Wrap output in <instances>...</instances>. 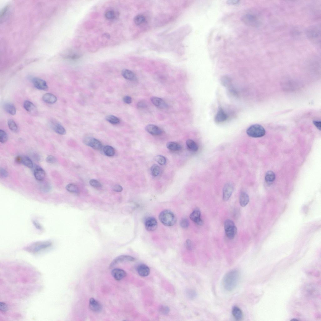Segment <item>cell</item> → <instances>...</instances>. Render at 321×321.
<instances>
[{
    "label": "cell",
    "instance_id": "obj_40",
    "mask_svg": "<svg viewBox=\"0 0 321 321\" xmlns=\"http://www.w3.org/2000/svg\"><path fill=\"white\" fill-rule=\"evenodd\" d=\"M105 17L108 20H113L116 18V13L113 10H108L105 13Z\"/></svg>",
    "mask_w": 321,
    "mask_h": 321
},
{
    "label": "cell",
    "instance_id": "obj_32",
    "mask_svg": "<svg viewBox=\"0 0 321 321\" xmlns=\"http://www.w3.org/2000/svg\"><path fill=\"white\" fill-rule=\"evenodd\" d=\"M106 120L113 125H117L120 122L119 119L115 116L111 115L107 116L106 117Z\"/></svg>",
    "mask_w": 321,
    "mask_h": 321
},
{
    "label": "cell",
    "instance_id": "obj_3",
    "mask_svg": "<svg viewBox=\"0 0 321 321\" xmlns=\"http://www.w3.org/2000/svg\"><path fill=\"white\" fill-rule=\"evenodd\" d=\"M246 132L248 136L253 138L261 137L266 134L265 128L259 124H254L251 126L247 129Z\"/></svg>",
    "mask_w": 321,
    "mask_h": 321
},
{
    "label": "cell",
    "instance_id": "obj_30",
    "mask_svg": "<svg viewBox=\"0 0 321 321\" xmlns=\"http://www.w3.org/2000/svg\"><path fill=\"white\" fill-rule=\"evenodd\" d=\"M166 146L168 149L173 151H178L182 148V147L179 144L174 142H168Z\"/></svg>",
    "mask_w": 321,
    "mask_h": 321
},
{
    "label": "cell",
    "instance_id": "obj_33",
    "mask_svg": "<svg viewBox=\"0 0 321 321\" xmlns=\"http://www.w3.org/2000/svg\"><path fill=\"white\" fill-rule=\"evenodd\" d=\"M66 188L67 190L71 193L78 194L80 192L79 188L74 184H71L67 185Z\"/></svg>",
    "mask_w": 321,
    "mask_h": 321
},
{
    "label": "cell",
    "instance_id": "obj_22",
    "mask_svg": "<svg viewBox=\"0 0 321 321\" xmlns=\"http://www.w3.org/2000/svg\"><path fill=\"white\" fill-rule=\"evenodd\" d=\"M232 314L234 318L237 320L240 321L243 317V314L241 310L239 307L234 306L232 309Z\"/></svg>",
    "mask_w": 321,
    "mask_h": 321
},
{
    "label": "cell",
    "instance_id": "obj_28",
    "mask_svg": "<svg viewBox=\"0 0 321 321\" xmlns=\"http://www.w3.org/2000/svg\"><path fill=\"white\" fill-rule=\"evenodd\" d=\"M186 145L189 150L192 152L198 151L199 147L196 143L192 140L189 139L186 141Z\"/></svg>",
    "mask_w": 321,
    "mask_h": 321
},
{
    "label": "cell",
    "instance_id": "obj_31",
    "mask_svg": "<svg viewBox=\"0 0 321 321\" xmlns=\"http://www.w3.org/2000/svg\"><path fill=\"white\" fill-rule=\"evenodd\" d=\"M103 152L106 156L108 157H112L115 154L114 149L110 146H106L103 148Z\"/></svg>",
    "mask_w": 321,
    "mask_h": 321
},
{
    "label": "cell",
    "instance_id": "obj_41",
    "mask_svg": "<svg viewBox=\"0 0 321 321\" xmlns=\"http://www.w3.org/2000/svg\"><path fill=\"white\" fill-rule=\"evenodd\" d=\"M90 184L92 187L97 189L100 188L102 186L101 184L99 181L94 179L90 180Z\"/></svg>",
    "mask_w": 321,
    "mask_h": 321
},
{
    "label": "cell",
    "instance_id": "obj_18",
    "mask_svg": "<svg viewBox=\"0 0 321 321\" xmlns=\"http://www.w3.org/2000/svg\"><path fill=\"white\" fill-rule=\"evenodd\" d=\"M89 307L92 311L95 312L100 311L102 308L101 304L92 298L90 300Z\"/></svg>",
    "mask_w": 321,
    "mask_h": 321
},
{
    "label": "cell",
    "instance_id": "obj_56",
    "mask_svg": "<svg viewBox=\"0 0 321 321\" xmlns=\"http://www.w3.org/2000/svg\"><path fill=\"white\" fill-rule=\"evenodd\" d=\"M22 156H17L15 159V161L18 164H22Z\"/></svg>",
    "mask_w": 321,
    "mask_h": 321
},
{
    "label": "cell",
    "instance_id": "obj_39",
    "mask_svg": "<svg viewBox=\"0 0 321 321\" xmlns=\"http://www.w3.org/2000/svg\"><path fill=\"white\" fill-rule=\"evenodd\" d=\"M155 161H156L160 165H164L166 163V158L162 155H158L154 158Z\"/></svg>",
    "mask_w": 321,
    "mask_h": 321
},
{
    "label": "cell",
    "instance_id": "obj_20",
    "mask_svg": "<svg viewBox=\"0 0 321 321\" xmlns=\"http://www.w3.org/2000/svg\"><path fill=\"white\" fill-rule=\"evenodd\" d=\"M137 271L139 275L142 277L148 276L150 273L149 268L146 265L143 264L138 266L137 268Z\"/></svg>",
    "mask_w": 321,
    "mask_h": 321
},
{
    "label": "cell",
    "instance_id": "obj_52",
    "mask_svg": "<svg viewBox=\"0 0 321 321\" xmlns=\"http://www.w3.org/2000/svg\"><path fill=\"white\" fill-rule=\"evenodd\" d=\"M147 106L146 102L143 101L139 102L137 104V107L138 108H146Z\"/></svg>",
    "mask_w": 321,
    "mask_h": 321
},
{
    "label": "cell",
    "instance_id": "obj_10",
    "mask_svg": "<svg viewBox=\"0 0 321 321\" xmlns=\"http://www.w3.org/2000/svg\"><path fill=\"white\" fill-rule=\"evenodd\" d=\"M32 82L34 87L38 90H46L48 89V86L46 82L43 79L37 77L32 79Z\"/></svg>",
    "mask_w": 321,
    "mask_h": 321
},
{
    "label": "cell",
    "instance_id": "obj_34",
    "mask_svg": "<svg viewBox=\"0 0 321 321\" xmlns=\"http://www.w3.org/2000/svg\"><path fill=\"white\" fill-rule=\"evenodd\" d=\"M22 164L29 168H32L33 164L32 160L27 156H23Z\"/></svg>",
    "mask_w": 321,
    "mask_h": 321
},
{
    "label": "cell",
    "instance_id": "obj_58",
    "mask_svg": "<svg viewBox=\"0 0 321 321\" xmlns=\"http://www.w3.org/2000/svg\"><path fill=\"white\" fill-rule=\"evenodd\" d=\"M297 320V321L298 320H297V319H292V320Z\"/></svg>",
    "mask_w": 321,
    "mask_h": 321
},
{
    "label": "cell",
    "instance_id": "obj_49",
    "mask_svg": "<svg viewBox=\"0 0 321 321\" xmlns=\"http://www.w3.org/2000/svg\"><path fill=\"white\" fill-rule=\"evenodd\" d=\"M186 246L188 250H192L193 248L192 243L190 239H188L186 241Z\"/></svg>",
    "mask_w": 321,
    "mask_h": 321
},
{
    "label": "cell",
    "instance_id": "obj_21",
    "mask_svg": "<svg viewBox=\"0 0 321 321\" xmlns=\"http://www.w3.org/2000/svg\"><path fill=\"white\" fill-rule=\"evenodd\" d=\"M23 106L26 110L32 114H35L37 112L35 106L33 103L29 101H25L24 103Z\"/></svg>",
    "mask_w": 321,
    "mask_h": 321
},
{
    "label": "cell",
    "instance_id": "obj_26",
    "mask_svg": "<svg viewBox=\"0 0 321 321\" xmlns=\"http://www.w3.org/2000/svg\"><path fill=\"white\" fill-rule=\"evenodd\" d=\"M53 128L55 132L61 135H64L66 133L65 129L59 123H54Z\"/></svg>",
    "mask_w": 321,
    "mask_h": 321
},
{
    "label": "cell",
    "instance_id": "obj_4",
    "mask_svg": "<svg viewBox=\"0 0 321 321\" xmlns=\"http://www.w3.org/2000/svg\"><path fill=\"white\" fill-rule=\"evenodd\" d=\"M51 245L49 241L36 242L30 245L26 248V250L31 253H36L47 248Z\"/></svg>",
    "mask_w": 321,
    "mask_h": 321
},
{
    "label": "cell",
    "instance_id": "obj_2",
    "mask_svg": "<svg viewBox=\"0 0 321 321\" xmlns=\"http://www.w3.org/2000/svg\"><path fill=\"white\" fill-rule=\"evenodd\" d=\"M159 219L164 226H173L176 222V218L173 212L169 210L162 211L159 215Z\"/></svg>",
    "mask_w": 321,
    "mask_h": 321
},
{
    "label": "cell",
    "instance_id": "obj_14",
    "mask_svg": "<svg viewBox=\"0 0 321 321\" xmlns=\"http://www.w3.org/2000/svg\"><path fill=\"white\" fill-rule=\"evenodd\" d=\"M201 212L199 210H194L190 215V219L195 223L197 224L202 226L203 224V222L200 218Z\"/></svg>",
    "mask_w": 321,
    "mask_h": 321
},
{
    "label": "cell",
    "instance_id": "obj_8",
    "mask_svg": "<svg viewBox=\"0 0 321 321\" xmlns=\"http://www.w3.org/2000/svg\"><path fill=\"white\" fill-rule=\"evenodd\" d=\"M145 227L149 231H153L156 230L158 227V222L153 217H149L145 221Z\"/></svg>",
    "mask_w": 321,
    "mask_h": 321
},
{
    "label": "cell",
    "instance_id": "obj_37",
    "mask_svg": "<svg viewBox=\"0 0 321 321\" xmlns=\"http://www.w3.org/2000/svg\"><path fill=\"white\" fill-rule=\"evenodd\" d=\"M160 168L157 164H154L151 167V172L153 177L157 176L160 173Z\"/></svg>",
    "mask_w": 321,
    "mask_h": 321
},
{
    "label": "cell",
    "instance_id": "obj_57",
    "mask_svg": "<svg viewBox=\"0 0 321 321\" xmlns=\"http://www.w3.org/2000/svg\"><path fill=\"white\" fill-rule=\"evenodd\" d=\"M240 1H227V4L230 5H235L239 4V3Z\"/></svg>",
    "mask_w": 321,
    "mask_h": 321
},
{
    "label": "cell",
    "instance_id": "obj_43",
    "mask_svg": "<svg viewBox=\"0 0 321 321\" xmlns=\"http://www.w3.org/2000/svg\"><path fill=\"white\" fill-rule=\"evenodd\" d=\"M221 80L222 84L225 86L229 85L231 82V79L228 77L227 76L223 77Z\"/></svg>",
    "mask_w": 321,
    "mask_h": 321
},
{
    "label": "cell",
    "instance_id": "obj_55",
    "mask_svg": "<svg viewBox=\"0 0 321 321\" xmlns=\"http://www.w3.org/2000/svg\"><path fill=\"white\" fill-rule=\"evenodd\" d=\"M51 189V187L49 185H44L43 187L42 188V190L44 192H48Z\"/></svg>",
    "mask_w": 321,
    "mask_h": 321
},
{
    "label": "cell",
    "instance_id": "obj_1",
    "mask_svg": "<svg viewBox=\"0 0 321 321\" xmlns=\"http://www.w3.org/2000/svg\"><path fill=\"white\" fill-rule=\"evenodd\" d=\"M240 276V272L237 270H233L226 273L222 281L225 289L228 291L234 290L239 283Z\"/></svg>",
    "mask_w": 321,
    "mask_h": 321
},
{
    "label": "cell",
    "instance_id": "obj_45",
    "mask_svg": "<svg viewBox=\"0 0 321 321\" xmlns=\"http://www.w3.org/2000/svg\"><path fill=\"white\" fill-rule=\"evenodd\" d=\"M159 311L161 314L166 315L169 313L170 312V309L167 307L162 306L159 308Z\"/></svg>",
    "mask_w": 321,
    "mask_h": 321
},
{
    "label": "cell",
    "instance_id": "obj_27",
    "mask_svg": "<svg viewBox=\"0 0 321 321\" xmlns=\"http://www.w3.org/2000/svg\"><path fill=\"white\" fill-rule=\"evenodd\" d=\"M249 201V198L247 194L244 192H242L240 197V203L241 206H246Z\"/></svg>",
    "mask_w": 321,
    "mask_h": 321
},
{
    "label": "cell",
    "instance_id": "obj_11",
    "mask_svg": "<svg viewBox=\"0 0 321 321\" xmlns=\"http://www.w3.org/2000/svg\"><path fill=\"white\" fill-rule=\"evenodd\" d=\"M234 190V186L230 183H228L224 186L223 189V198L224 201H226L229 200Z\"/></svg>",
    "mask_w": 321,
    "mask_h": 321
},
{
    "label": "cell",
    "instance_id": "obj_42",
    "mask_svg": "<svg viewBox=\"0 0 321 321\" xmlns=\"http://www.w3.org/2000/svg\"><path fill=\"white\" fill-rule=\"evenodd\" d=\"M180 225L184 229L188 228L189 226V222L188 219L185 218L181 219L180 222Z\"/></svg>",
    "mask_w": 321,
    "mask_h": 321
},
{
    "label": "cell",
    "instance_id": "obj_16",
    "mask_svg": "<svg viewBox=\"0 0 321 321\" xmlns=\"http://www.w3.org/2000/svg\"><path fill=\"white\" fill-rule=\"evenodd\" d=\"M34 174L35 178L38 181H42L46 176L45 171L39 166H37L35 168Z\"/></svg>",
    "mask_w": 321,
    "mask_h": 321
},
{
    "label": "cell",
    "instance_id": "obj_5",
    "mask_svg": "<svg viewBox=\"0 0 321 321\" xmlns=\"http://www.w3.org/2000/svg\"><path fill=\"white\" fill-rule=\"evenodd\" d=\"M224 229L226 236L231 239H234L237 231V228L234 222L229 219L226 220L224 223Z\"/></svg>",
    "mask_w": 321,
    "mask_h": 321
},
{
    "label": "cell",
    "instance_id": "obj_24",
    "mask_svg": "<svg viewBox=\"0 0 321 321\" xmlns=\"http://www.w3.org/2000/svg\"><path fill=\"white\" fill-rule=\"evenodd\" d=\"M122 75L124 78L129 80L134 81L136 79L135 74L132 71L128 69H123L122 72Z\"/></svg>",
    "mask_w": 321,
    "mask_h": 321
},
{
    "label": "cell",
    "instance_id": "obj_23",
    "mask_svg": "<svg viewBox=\"0 0 321 321\" xmlns=\"http://www.w3.org/2000/svg\"><path fill=\"white\" fill-rule=\"evenodd\" d=\"M42 99L44 102L49 104H53L57 100V98L55 95L49 93L44 94Z\"/></svg>",
    "mask_w": 321,
    "mask_h": 321
},
{
    "label": "cell",
    "instance_id": "obj_51",
    "mask_svg": "<svg viewBox=\"0 0 321 321\" xmlns=\"http://www.w3.org/2000/svg\"><path fill=\"white\" fill-rule=\"evenodd\" d=\"M113 190L116 192H121L123 190L122 186L119 185H116L113 188Z\"/></svg>",
    "mask_w": 321,
    "mask_h": 321
},
{
    "label": "cell",
    "instance_id": "obj_35",
    "mask_svg": "<svg viewBox=\"0 0 321 321\" xmlns=\"http://www.w3.org/2000/svg\"><path fill=\"white\" fill-rule=\"evenodd\" d=\"M8 126L10 130L12 132L16 133L18 131V127L16 123L12 119H10L8 121Z\"/></svg>",
    "mask_w": 321,
    "mask_h": 321
},
{
    "label": "cell",
    "instance_id": "obj_29",
    "mask_svg": "<svg viewBox=\"0 0 321 321\" xmlns=\"http://www.w3.org/2000/svg\"><path fill=\"white\" fill-rule=\"evenodd\" d=\"M275 175L272 171H268L265 176L266 182L268 184H272L275 179Z\"/></svg>",
    "mask_w": 321,
    "mask_h": 321
},
{
    "label": "cell",
    "instance_id": "obj_15",
    "mask_svg": "<svg viewBox=\"0 0 321 321\" xmlns=\"http://www.w3.org/2000/svg\"><path fill=\"white\" fill-rule=\"evenodd\" d=\"M146 131L152 135H159L162 133V131L158 126L152 124L147 125L145 127Z\"/></svg>",
    "mask_w": 321,
    "mask_h": 321
},
{
    "label": "cell",
    "instance_id": "obj_13",
    "mask_svg": "<svg viewBox=\"0 0 321 321\" xmlns=\"http://www.w3.org/2000/svg\"><path fill=\"white\" fill-rule=\"evenodd\" d=\"M307 33L308 38L310 40L314 41V42H318L320 33L318 28L315 27L312 28L308 30Z\"/></svg>",
    "mask_w": 321,
    "mask_h": 321
},
{
    "label": "cell",
    "instance_id": "obj_25",
    "mask_svg": "<svg viewBox=\"0 0 321 321\" xmlns=\"http://www.w3.org/2000/svg\"><path fill=\"white\" fill-rule=\"evenodd\" d=\"M4 107L5 111L10 115L14 116L16 113V108L14 105L11 103H5Z\"/></svg>",
    "mask_w": 321,
    "mask_h": 321
},
{
    "label": "cell",
    "instance_id": "obj_47",
    "mask_svg": "<svg viewBox=\"0 0 321 321\" xmlns=\"http://www.w3.org/2000/svg\"><path fill=\"white\" fill-rule=\"evenodd\" d=\"M0 174L1 176L3 178H7L8 175V174L7 171L3 168H1L0 169Z\"/></svg>",
    "mask_w": 321,
    "mask_h": 321
},
{
    "label": "cell",
    "instance_id": "obj_19",
    "mask_svg": "<svg viewBox=\"0 0 321 321\" xmlns=\"http://www.w3.org/2000/svg\"><path fill=\"white\" fill-rule=\"evenodd\" d=\"M151 100L154 105L160 108H165L168 106L166 103L160 98L153 97H151Z\"/></svg>",
    "mask_w": 321,
    "mask_h": 321
},
{
    "label": "cell",
    "instance_id": "obj_7",
    "mask_svg": "<svg viewBox=\"0 0 321 321\" xmlns=\"http://www.w3.org/2000/svg\"><path fill=\"white\" fill-rule=\"evenodd\" d=\"M135 260V258L130 256L123 255L119 256L114 259L111 263L110 268H112L120 263L126 262H133Z\"/></svg>",
    "mask_w": 321,
    "mask_h": 321
},
{
    "label": "cell",
    "instance_id": "obj_17",
    "mask_svg": "<svg viewBox=\"0 0 321 321\" xmlns=\"http://www.w3.org/2000/svg\"><path fill=\"white\" fill-rule=\"evenodd\" d=\"M228 117L225 112L220 108L215 116V121L217 123L224 122L227 120Z\"/></svg>",
    "mask_w": 321,
    "mask_h": 321
},
{
    "label": "cell",
    "instance_id": "obj_48",
    "mask_svg": "<svg viewBox=\"0 0 321 321\" xmlns=\"http://www.w3.org/2000/svg\"><path fill=\"white\" fill-rule=\"evenodd\" d=\"M187 294L188 296L191 299H193L195 298L196 296V293L193 290H189L188 291Z\"/></svg>",
    "mask_w": 321,
    "mask_h": 321
},
{
    "label": "cell",
    "instance_id": "obj_50",
    "mask_svg": "<svg viewBox=\"0 0 321 321\" xmlns=\"http://www.w3.org/2000/svg\"><path fill=\"white\" fill-rule=\"evenodd\" d=\"M123 100L124 102L128 104H130L132 102V98L129 96H124L123 98Z\"/></svg>",
    "mask_w": 321,
    "mask_h": 321
},
{
    "label": "cell",
    "instance_id": "obj_46",
    "mask_svg": "<svg viewBox=\"0 0 321 321\" xmlns=\"http://www.w3.org/2000/svg\"><path fill=\"white\" fill-rule=\"evenodd\" d=\"M46 161L50 163H55L57 162L56 159L54 156L51 155H49L46 159Z\"/></svg>",
    "mask_w": 321,
    "mask_h": 321
},
{
    "label": "cell",
    "instance_id": "obj_9",
    "mask_svg": "<svg viewBox=\"0 0 321 321\" xmlns=\"http://www.w3.org/2000/svg\"><path fill=\"white\" fill-rule=\"evenodd\" d=\"M85 143L87 145L96 150H101L103 147L101 142L95 138H87L85 140Z\"/></svg>",
    "mask_w": 321,
    "mask_h": 321
},
{
    "label": "cell",
    "instance_id": "obj_44",
    "mask_svg": "<svg viewBox=\"0 0 321 321\" xmlns=\"http://www.w3.org/2000/svg\"><path fill=\"white\" fill-rule=\"evenodd\" d=\"M8 305L6 303L3 302L0 303V311L1 312L6 313L8 311Z\"/></svg>",
    "mask_w": 321,
    "mask_h": 321
},
{
    "label": "cell",
    "instance_id": "obj_53",
    "mask_svg": "<svg viewBox=\"0 0 321 321\" xmlns=\"http://www.w3.org/2000/svg\"><path fill=\"white\" fill-rule=\"evenodd\" d=\"M313 123L314 125L317 127V128L320 131L321 130V122L320 121H313Z\"/></svg>",
    "mask_w": 321,
    "mask_h": 321
},
{
    "label": "cell",
    "instance_id": "obj_12",
    "mask_svg": "<svg viewBox=\"0 0 321 321\" xmlns=\"http://www.w3.org/2000/svg\"><path fill=\"white\" fill-rule=\"evenodd\" d=\"M111 275L116 280L120 281L127 275L126 272L122 269L115 268L111 272Z\"/></svg>",
    "mask_w": 321,
    "mask_h": 321
},
{
    "label": "cell",
    "instance_id": "obj_36",
    "mask_svg": "<svg viewBox=\"0 0 321 321\" xmlns=\"http://www.w3.org/2000/svg\"><path fill=\"white\" fill-rule=\"evenodd\" d=\"M146 19L143 15L139 14L137 15L134 18V22L137 25H140L145 22Z\"/></svg>",
    "mask_w": 321,
    "mask_h": 321
},
{
    "label": "cell",
    "instance_id": "obj_6",
    "mask_svg": "<svg viewBox=\"0 0 321 321\" xmlns=\"http://www.w3.org/2000/svg\"><path fill=\"white\" fill-rule=\"evenodd\" d=\"M241 20L245 24L252 27L257 26L260 23L259 18L257 15L252 14H247L243 15Z\"/></svg>",
    "mask_w": 321,
    "mask_h": 321
},
{
    "label": "cell",
    "instance_id": "obj_38",
    "mask_svg": "<svg viewBox=\"0 0 321 321\" xmlns=\"http://www.w3.org/2000/svg\"><path fill=\"white\" fill-rule=\"evenodd\" d=\"M8 139V135L6 132L3 130H0V142L2 143H4L7 141Z\"/></svg>",
    "mask_w": 321,
    "mask_h": 321
},
{
    "label": "cell",
    "instance_id": "obj_54",
    "mask_svg": "<svg viewBox=\"0 0 321 321\" xmlns=\"http://www.w3.org/2000/svg\"><path fill=\"white\" fill-rule=\"evenodd\" d=\"M33 223L35 227L36 228H37V229L39 230H41L43 229L42 227L41 226V225L39 223L35 221H33Z\"/></svg>",
    "mask_w": 321,
    "mask_h": 321
}]
</instances>
